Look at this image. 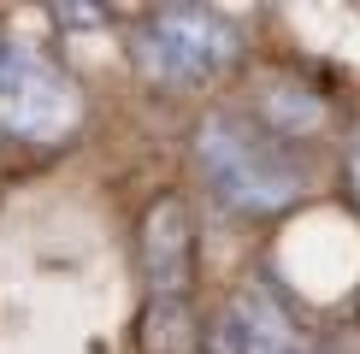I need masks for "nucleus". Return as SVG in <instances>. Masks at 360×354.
I'll return each instance as SVG.
<instances>
[{
	"label": "nucleus",
	"mask_w": 360,
	"mask_h": 354,
	"mask_svg": "<svg viewBox=\"0 0 360 354\" xmlns=\"http://www.w3.org/2000/svg\"><path fill=\"white\" fill-rule=\"evenodd\" d=\"M148 324H154V331H148V348H154V354H177L189 343V336H177V324L189 331V307H177V301H160Z\"/></svg>",
	"instance_id": "0eeeda50"
},
{
	"label": "nucleus",
	"mask_w": 360,
	"mask_h": 354,
	"mask_svg": "<svg viewBox=\"0 0 360 354\" xmlns=\"http://www.w3.org/2000/svg\"><path fill=\"white\" fill-rule=\"evenodd\" d=\"M195 159H201L207 183L219 201L243 206V213H283L302 201V166L278 148V136H260L236 112H207L195 124Z\"/></svg>",
	"instance_id": "f257e3e1"
},
{
	"label": "nucleus",
	"mask_w": 360,
	"mask_h": 354,
	"mask_svg": "<svg viewBox=\"0 0 360 354\" xmlns=\"http://www.w3.org/2000/svg\"><path fill=\"white\" fill-rule=\"evenodd\" d=\"M130 59L154 83H184L189 88V83L219 77L236 59V29H231V18H219L207 6H166L136 29Z\"/></svg>",
	"instance_id": "f03ea898"
},
{
	"label": "nucleus",
	"mask_w": 360,
	"mask_h": 354,
	"mask_svg": "<svg viewBox=\"0 0 360 354\" xmlns=\"http://www.w3.org/2000/svg\"><path fill=\"white\" fill-rule=\"evenodd\" d=\"M142 277L160 301H177L189 289V266H195V218L184 195H160L142 213V242H136Z\"/></svg>",
	"instance_id": "20e7f679"
},
{
	"label": "nucleus",
	"mask_w": 360,
	"mask_h": 354,
	"mask_svg": "<svg viewBox=\"0 0 360 354\" xmlns=\"http://www.w3.org/2000/svg\"><path fill=\"white\" fill-rule=\"evenodd\" d=\"M260 107H266V118H272L278 142H283V136H307V130L325 118V112L302 95V88H266V100H260Z\"/></svg>",
	"instance_id": "423d86ee"
},
{
	"label": "nucleus",
	"mask_w": 360,
	"mask_h": 354,
	"mask_svg": "<svg viewBox=\"0 0 360 354\" xmlns=\"http://www.w3.org/2000/svg\"><path fill=\"white\" fill-rule=\"evenodd\" d=\"M349 177H354V195H360V136H354V148H349Z\"/></svg>",
	"instance_id": "6e6552de"
},
{
	"label": "nucleus",
	"mask_w": 360,
	"mask_h": 354,
	"mask_svg": "<svg viewBox=\"0 0 360 354\" xmlns=\"http://www.w3.org/2000/svg\"><path fill=\"white\" fill-rule=\"evenodd\" d=\"M83 118V100L65 71L24 48H0V136L18 142H65Z\"/></svg>",
	"instance_id": "7ed1b4c3"
},
{
	"label": "nucleus",
	"mask_w": 360,
	"mask_h": 354,
	"mask_svg": "<svg viewBox=\"0 0 360 354\" xmlns=\"http://www.w3.org/2000/svg\"><path fill=\"white\" fill-rule=\"evenodd\" d=\"M224 313L243 324V336L254 343V354H295V324H290V313H283L266 289H236Z\"/></svg>",
	"instance_id": "39448f33"
}]
</instances>
